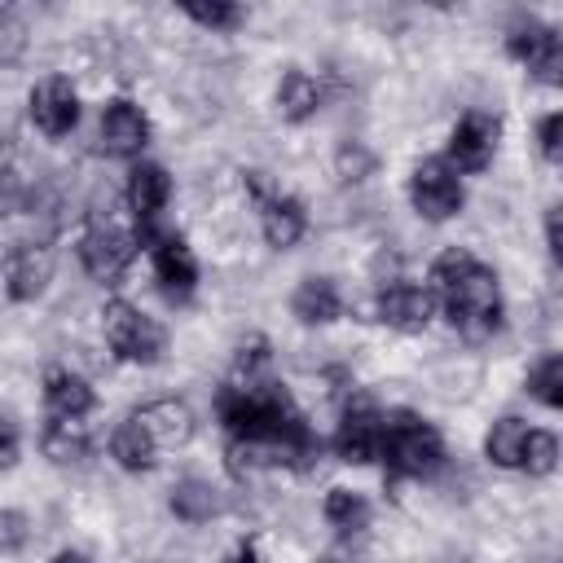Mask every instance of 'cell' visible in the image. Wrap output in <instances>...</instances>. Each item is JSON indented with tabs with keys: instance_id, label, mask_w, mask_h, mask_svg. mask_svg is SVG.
<instances>
[{
	"instance_id": "obj_1",
	"label": "cell",
	"mask_w": 563,
	"mask_h": 563,
	"mask_svg": "<svg viewBox=\"0 0 563 563\" xmlns=\"http://www.w3.org/2000/svg\"><path fill=\"white\" fill-rule=\"evenodd\" d=\"M431 290H435V303H444V317L471 334V339H484L501 325V295H497V277L493 268H484L471 251H444L431 268Z\"/></svg>"
},
{
	"instance_id": "obj_2",
	"label": "cell",
	"mask_w": 563,
	"mask_h": 563,
	"mask_svg": "<svg viewBox=\"0 0 563 563\" xmlns=\"http://www.w3.org/2000/svg\"><path fill=\"white\" fill-rule=\"evenodd\" d=\"M378 457H387V466L400 475H427L440 466L444 444H440V431L431 422H422L418 413H391V418H383Z\"/></svg>"
},
{
	"instance_id": "obj_3",
	"label": "cell",
	"mask_w": 563,
	"mask_h": 563,
	"mask_svg": "<svg viewBox=\"0 0 563 563\" xmlns=\"http://www.w3.org/2000/svg\"><path fill=\"white\" fill-rule=\"evenodd\" d=\"M101 325H106V343H110V352H114L119 361L154 365V361L163 356V343H167V339H163V325L150 321L141 308L114 299V303H106Z\"/></svg>"
},
{
	"instance_id": "obj_4",
	"label": "cell",
	"mask_w": 563,
	"mask_h": 563,
	"mask_svg": "<svg viewBox=\"0 0 563 563\" xmlns=\"http://www.w3.org/2000/svg\"><path fill=\"white\" fill-rule=\"evenodd\" d=\"M409 198H413V211L427 216V220H449L457 207H462V180L449 163L440 158H427L413 167L409 176Z\"/></svg>"
},
{
	"instance_id": "obj_5",
	"label": "cell",
	"mask_w": 563,
	"mask_h": 563,
	"mask_svg": "<svg viewBox=\"0 0 563 563\" xmlns=\"http://www.w3.org/2000/svg\"><path fill=\"white\" fill-rule=\"evenodd\" d=\"M497 132L501 128H497L493 114H479V110L462 114L457 128L449 132V167H457V172H484L488 158H493V150H497Z\"/></svg>"
},
{
	"instance_id": "obj_6",
	"label": "cell",
	"mask_w": 563,
	"mask_h": 563,
	"mask_svg": "<svg viewBox=\"0 0 563 563\" xmlns=\"http://www.w3.org/2000/svg\"><path fill=\"white\" fill-rule=\"evenodd\" d=\"M79 255H84V268H88L97 282H119V277L128 273L132 255H136V242H132L128 233H119V229L106 224V229L84 233Z\"/></svg>"
},
{
	"instance_id": "obj_7",
	"label": "cell",
	"mask_w": 563,
	"mask_h": 563,
	"mask_svg": "<svg viewBox=\"0 0 563 563\" xmlns=\"http://www.w3.org/2000/svg\"><path fill=\"white\" fill-rule=\"evenodd\" d=\"M378 317L396 330H427L435 317V290L431 286H409V282H391L378 295Z\"/></svg>"
},
{
	"instance_id": "obj_8",
	"label": "cell",
	"mask_w": 563,
	"mask_h": 563,
	"mask_svg": "<svg viewBox=\"0 0 563 563\" xmlns=\"http://www.w3.org/2000/svg\"><path fill=\"white\" fill-rule=\"evenodd\" d=\"M31 123L44 136H66L79 123V97L66 79H44L31 92Z\"/></svg>"
},
{
	"instance_id": "obj_9",
	"label": "cell",
	"mask_w": 563,
	"mask_h": 563,
	"mask_svg": "<svg viewBox=\"0 0 563 563\" xmlns=\"http://www.w3.org/2000/svg\"><path fill=\"white\" fill-rule=\"evenodd\" d=\"M510 53L532 70V75H541V79H559V70H563V48H559V35H554V26H541V22H523V26H515L510 31Z\"/></svg>"
},
{
	"instance_id": "obj_10",
	"label": "cell",
	"mask_w": 563,
	"mask_h": 563,
	"mask_svg": "<svg viewBox=\"0 0 563 563\" xmlns=\"http://www.w3.org/2000/svg\"><path fill=\"white\" fill-rule=\"evenodd\" d=\"M154 277H158V286H163L172 299H185V295L194 290V282H198V260H194V251H189L176 233L154 238Z\"/></svg>"
},
{
	"instance_id": "obj_11",
	"label": "cell",
	"mask_w": 563,
	"mask_h": 563,
	"mask_svg": "<svg viewBox=\"0 0 563 563\" xmlns=\"http://www.w3.org/2000/svg\"><path fill=\"white\" fill-rule=\"evenodd\" d=\"M53 277V255L35 242H18L9 255H4V282H9V295L13 299H35Z\"/></svg>"
},
{
	"instance_id": "obj_12",
	"label": "cell",
	"mask_w": 563,
	"mask_h": 563,
	"mask_svg": "<svg viewBox=\"0 0 563 563\" xmlns=\"http://www.w3.org/2000/svg\"><path fill=\"white\" fill-rule=\"evenodd\" d=\"M334 449L343 462H374L378 449H383V418L369 409V405H356L343 413L339 422V435H334Z\"/></svg>"
},
{
	"instance_id": "obj_13",
	"label": "cell",
	"mask_w": 563,
	"mask_h": 563,
	"mask_svg": "<svg viewBox=\"0 0 563 563\" xmlns=\"http://www.w3.org/2000/svg\"><path fill=\"white\" fill-rule=\"evenodd\" d=\"M101 141H106L110 154L132 158V154H141L145 141H150V123H145V114H141L132 101H114V106L101 114Z\"/></svg>"
},
{
	"instance_id": "obj_14",
	"label": "cell",
	"mask_w": 563,
	"mask_h": 563,
	"mask_svg": "<svg viewBox=\"0 0 563 563\" xmlns=\"http://www.w3.org/2000/svg\"><path fill=\"white\" fill-rule=\"evenodd\" d=\"M167 198H172L167 172H163L158 163H136L132 176H128V207H132V216H136L141 224H150V220L167 207Z\"/></svg>"
},
{
	"instance_id": "obj_15",
	"label": "cell",
	"mask_w": 563,
	"mask_h": 563,
	"mask_svg": "<svg viewBox=\"0 0 563 563\" xmlns=\"http://www.w3.org/2000/svg\"><path fill=\"white\" fill-rule=\"evenodd\" d=\"M260 224H264L268 246L286 251V246H295L303 238V207L295 198H286V194H264L260 198Z\"/></svg>"
},
{
	"instance_id": "obj_16",
	"label": "cell",
	"mask_w": 563,
	"mask_h": 563,
	"mask_svg": "<svg viewBox=\"0 0 563 563\" xmlns=\"http://www.w3.org/2000/svg\"><path fill=\"white\" fill-rule=\"evenodd\" d=\"M110 453L119 457L123 471H150L154 457H158V440H154V431H150V427L141 422V413H136V418L119 422V431H114V440H110Z\"/></svg>"
},
{
	"instance_id": "obj_17",
	"label": "cell",
	"mask_w": 563,
	"mask_h": 563,
	"mask_svg": "<svg viewBox=\"0 0 563 563\" xmlns=\"http://www.w3.org/2000/svg\"><path fill=\"white\" fill-rule=\"evenodd\" d=\"M290 308H295V317H299L303 325H325V321H334V317L343 312V299H339L334 282H325V277H308V282H299Z\"/></svg>"
},
{
	"instance_id": "obj_18",
	"label": "cell",
	"mask_w": 563,
	"mask_h": 563,
	"mask_svg": "<svg viewBox=\"0 0 563 563\" xmlns=\"http://www.w3.org/2000/svg\"><path fill=\"white\" fill-rule=\"evenodd\" d=\"M44 400L57 418H84L92 409V387L70 369H53L44 383Z\"/></svg>"
},
{
	"instance_id": "obj_19",
	"label": "cell",
	"mask_w": 563,
	"mask_h": 563,
	"mask_svg": "<svg viewBox=\"0 0 563 563\" xmlns=\"http://www.w3.org/2000/svg\"><path fill=\"white\" fill-rule=\"evenodd\" d=\"M277 106H282V114L286 119H308L317 106H321V88L303 75V70H286L282 75V84H277Z\"/></svg>"
},
{
	"instance_id": "obj_20",
	"label": "cell",
	"mask_w": 563,
	"mask_h": 563,
	"mask_svg": "<svg viewBox=\"0 0 563 563\" xmlns=\"http://www.w3.org/2000/svg\"><path fill=\"white\" fill-rule=\"evenodd\" d=\"M44 453H48L53 462H79V457L88 453V431H84V422L53 413V422H48V431H44Z\"/></svg>"
},
{
	"instance_id": "obj_21",
	"label": "cell",
	"mask_w": 563,
	"mask_h": 563,
	"mask_svg": "<svg viewBox=\"0 0 563 563\" xmlns=\"http://www.w3.org/2000/svg\"><path fill=\"white\" fill-rule=\"evenodd\" d=\"M528 422L523 418H501V422H493V431H488V457L497 462V466H523V444H528Z\"/></svg>"
},
{
	"instance_id": "obj_22",
	"label": "cell",
	"mask_w": 563,
	"mask_h": 563,
	"mask_svg": "<svg viewBox=\"0 0 563 563\" xmlns=\"http://www.w3.org/2000/svg\"><path fill=\"white\" fill-rule=\"evenodd\" d=\"M141 422L154 431L158 449H163V444H180V440L189 435V409L176 405V400H158V405L141 409Z\"/></svg>"
},
{
	"instance_id": "obj_23",
	"label": "cell",
	"mask_w": 563,
	"mask_h": 563,
	"mask_svg": "<svg viewBox=\"0 0 563 563\" xmlns=\"http://www.w3.org/2000/svg\"><path fill=\"white\" fill-rule=\"evenodd\" d=\"M325 519L339 528V532H361L369 523V501L352 488H330L325 493Z\"/></svg>"
},
{
	"instance_id": "obj_24",
	"label": "cell",
	"mask_w": 563,
	"mask_h": 563,
	"mask_svg": "<svg viewBox=\"0 0 563 563\" xmlns=\"http://www.w3.org/2000/svg\"><path fill=\"white\" fill-rule=\"evenodd\" d=\"M172 510H176L180 519H189V523H202V519H211V515L220 510V501H216V488H211V484L185 479V484H176V493H172Z\"/></svg>"
},
{
	"instance_id": "obj_25",
	"label": "cell",
	"mask_w": 563,
	"mask_h": 563,
	"mask_svg": "<svg viewBox=\"0 0 563 563\" xmlns=\"http://www.w3.org/2000/svg\"><path fill=\"white\" fill-rule=\"evenodd\" d=\"M528 391H532L541 405L559 409V405H563V361H559V356H545V361L528 374Z\"/></svg>"
},
{
	"instance_id": "obj_26",
	"label": "cell",
	"mask_w": 563,
	"mask_h": 563,
	"mask_svg": "<svg viewBox=\"0 0 563 563\" xmlns=\"http://www.w3.org/2000/svg\"><path fill=\"white\" fill-rule=\"evenodd\" d=\"M554 462H559V444H554V435H550V431H528V444H523V471L545 475V471H554Z\"/></svg>"
},
{
	"instance_id": "obj_27",
	"label": "cell",
	"mask_w": 563,
	"mask_h": 563,
	"mask_svg": "<svg viewBox=\"0 0 563 563\" xmlns=\"http://www.w3.org/2000/svg\"><path fill=\"white\" fill-rule=\"evenodd\" d=\"M180 9L194 18V22H202V26H229L233 22V0H180Z\"/></svg>"
},
{
	"instance_id": "obj_28",
	"label": "cell",
	"mask_w": 563,
	"mask_h": 563,
	"mask_svg": "<svg viewBox=\"0 0 563 563\" xmlns=\"http://www.w3.org/2000/svg\"><path fill=\"white\" fill-rule=\"evenodd\" d=\"M26 541V515L0 510V550H18Z\"/></svg>"
},
{
	"instance_id": "obj_29",
	"label": "cell",
	"mask_w": 563,
	"mask_h": 563,
	"mask_svg": "<svg viewBox=\"0 0 563 563\" xmlns=\"http://www.w3.org/2000/svg\"><path fill=\"white\" fill-rule=\"evenodd\" d=\"M559 132H563V114H545L541 119V154L554 163L559 158Z\"/></svg>"
},
{
	"instance_id": "obj_30",
	"label": "cell",
	"mask_w": 563,
	"mask_h": 563,
	"mask_svg": "<svg viewBox=\"0 0 563 563\" xmlns=\"http://www.w3.org/2000/svg\"><path fill=\"white\" fill-rule=\"evenodd\" d=\"M18 462V427L0 418V471H9Z\"/></svg>"
},
{
	"instance_id": "obj_31",
	"label": "cell",
	"mask_w": 563,
	"mask_h": 563,
	"mask_svg": "<svg viewBox=\"0 0 563 563\" xmlns=\"http://www.w3.org/2000/svg\"><path fill=\"white\" fill-rule=\"evenodd\" d=\"M18 198H22V194H18V180H13L9 172H0V211H13Z\"/></svg>"
},
{
	"instance_id": "obj_32",
	"label": "cell",
	"mask_w": 563,
	"mask_h": 563,
	"mask_svg": "<svg viewBox=\"0 0 563 563\" xmlns=\"http://www.w3.org/2000/svg\"><path fill=\"white\" fill-rule=\"evenodd\" d=\"M545 238H550V255L559 260V255H563V233H559V207H550V220H545Z\"/></svg>"
}]
</instances>
